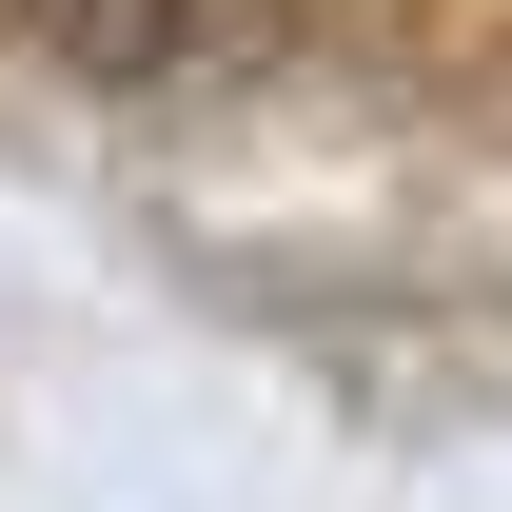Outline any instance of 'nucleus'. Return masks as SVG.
<instances>
[{
    "mask_svg": "<svg viewBox=\"0 0 512 512\" xmlns=\"http://www.w3.org/2000/svg\"><path fill=\"white\" fill-rule=\"evenodd\" d=\"M79 60H119V79H178V60H237L276 0H40Z\"/></svg>",
    "mask_w": 512,
    "mask_h": 512,
    "instance_id": "1",
    "label": "nucleus"
}]
</instances>
